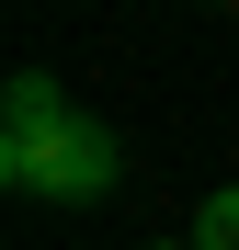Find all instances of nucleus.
<instances>
[{
	"instance_id": "2",
	"label": "nucleus",
	"mask_w": 239,
	"mask_h": 250,
	"mask_svg": "<svg viewBox=\"0 0 239 250\" xmlns=\"http://www.w3.org/2000/svg\"><path fill=\"white\" fill-rule=\"evenodd\" d=\"M194 250H239V182L194 205Z\"/></svg>"
},
{
	"instance_id": "1",
	"label": "nucleus",
	"mask_w": 239,
	"mask_h": 250,
	"mask_svg": "<svg viewBox=\"0 0 239 250\" xmlns=\"http://www.w3.org/2000/svg\"><path fill=\"white\" fill-rule=\"evenodd\" d=\"M0 182L23 205H103L126 182V148H114V125L80 114L46 68H23L12 103H0Z\"/></svg>"
}]
</instances>
